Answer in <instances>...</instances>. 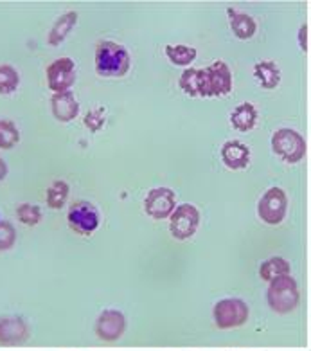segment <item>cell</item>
I'll use <instances>...</instances> for the list:
<instances>
[{
  "label": "cell",
  "instance_id": "d4e9b609",
  "mask_svg": "<svg viewBox=\"0 0 311 351\" xmlns=\"http://www.w3.org/2000/svg\"><path fill=\"white\" fill-rule=\"evenodd\" d=\"M16 218H18L24 226L36 227L42 221V209L34 204H20L16 207Z\"/></svg>",
  "mask_w": 311,
  "mask_h": 351
},
{
  "label": "cell",
  "instance_id": "5bb4252c",
  "mask_svg": "<svg viewBox=\"0 0 311 351\" xmlns=\"http://www.w3.org/2000/svg\"><path fill=\"white\" fill-rule=\"evenodd\" d=\"M221 162L232 171L245 169L250 164V148L241 141H227L221 146Z\"/></svg>",
  "mask_w": 311,
  "mask_h": 351
},
{
  "label": "cell",
  "instance_id": "e0dca14e",
  "mask_svg": "<svg viewBox=\"0 0 311 351\" xmlns=\"http://www.w3.org/2000/svg\"><path fill=\"white\" fill-rule=\"evenodd\" d=\"M76 24H77L76 11H67V13H63V15L54 22L51 31H49V36H47L49 45L58 47L60 44H63L65 38L71 34V31L76 27Z\"/></svg>",
  "mask_w": 311,
  "mask_h": 351
},
{
  "label": "cell",
  "instance_id": "d6986e66",
  "mask_svg": "<svg viewBox=\"0 0 311 351\" xmlns=\"http://www.w3.org/2000/svg\"><path fill=\"white\" fill-rule=\"evenodd\" d=\"M290 272H292V267L281 256H273L270 260L263 261L259 267V276L266 283H270L273 279L283 278V276H290Z\"/></svg>",
  "mask_w": 311,
  "mask_h": 351
},
{
  "label": "cell",
  "instance_id": "9a60e30c",
  "mask_svg": "<svg viewBox=\"0 0 311 351\" xmlns=\"http://www.w3.org/2000/svg\"><path fill=\"white\" fill-rule=\"evenodd\" d=\"M254 77L261 87L266 90H273L281 83V69L272 60H263L254 65Z\"/></svg>",
  "mask_w": 311,
  "mask_h": 351
},
{
  "label": "cell",
  "instance_id": "4fadbf2b",
  "mask_svg": "<svg viewBox=\"0 0 311 351\" xmlns=\"http://www.w3.org/2000/svg\"><path fill=\"white\" fill-rule=\"evenodd\" d=\"M51 110H53L54 119L60 123H71L79 114V101L71 90L56 92L51 97Z\"/></svg>",
  "mask_w": 311,
  "mask_h": 351
},
{
  "label": "cell",
  "instance_id": "cb8c5ba5",
  "mask_svg": "<svg viewBox=\"0 0 311 351\" xmlns=\"http://www.w3.org/2000/svg\"><path fill=\"white\" fill-rule=\"evenodd\" d=\"M178 87L182 88V92L189 97H198V90H200V77H198V69H186L178 80Z\"/></svg>",
  "mask_w": 311,
  "mask_h": 351
},
{
  "label": "cell",
  "instance_id": "f1b7e54d",
  "mask_svg": "<svg viewBox=\"0 0 311 351\" xmlns=\"http://www.w3.org/2000/svg\"><path fill=\"white\" fill-rule=\"evenodd\" d=\"M8 171H10V169H8V164H5V160L0 159V182H2L5 177H8Z\"/></svg>",
  "mask_w": 311,
  "mask_h": 351
},
{
  "label": "cell",
  "instance_id": "52a82bcc",
  "mask_svg": "<svg viewBox=\"0 0 311 351\" xmlns=\"http://www.w3.org/2000/svg\"><path fill=\"white\" fill-rule=\"evenodd\" d=\"M288 213V197L286 191L283 188L266 189L261 200L258 204V215L261 221H264L266 226H279L284 220Z\"/></svg>",
  "mask_w": 311,
  "mask_h": 351
},
{
  "label": "cell",
  "instance_id": "8fae6325",
  "mask_svg": "<svg viewBox=\"0 0 311 351\" xmlns=\"http://www.w3.org/2000/svg\"><path fill=\"white\" fill-rule=\"evenodd\" d=\"M126 317L119 310H105L96 321V335L101 341L115 342L125 335Z\"/></svg>",
  "mask_w": 311,
  "mask_h": 351
},
{
  "label": "cell",
  "instance_id": "ffe728a7",
  "mask_svg": "<svg viewBox=\"0 0 311 351\" xmlns=\"http://www.w3.org/2000/svg\"><path fill=\"white\" fill-rule=\"evenodd\" d=\"M164 53H166V58L173 63V65H177V67H189L195 60H197L198 51L191 45H166L164 49Z\"/></svg>",
  "mask_w": 311,
  "mask_h": 351
},
{
  "label": "cell",
  "instance_id": "9c48e42d",
  "mask_svg": "<svg viewBox=\"0 0 311 351\" xmlns=\"http://www.w3.org/2000/svg\"><path fill=\"white\" fill-rule=\"evenodd\" d=\"M49 88L56 94V92H67L76 83V63L74 60L63 56V58L54 60L49 63L47 71H45Z\"/></svg>",
  "mask_w": 311,
  "mask_h": 351
},
{
  "label": "cell",
  "instance_id": "ba28073f",
  "mask_svg": "<svg viewBox=\"0 0 311 351\" xmlns=\"http://www.w3.org/2000/svg\"><path fill=\"white\" fill-rule=\"evenodd\" d=\"M69 227L72 231L77 232L82 236H90L92 232L97 231V227L101 223L99 213L90 202H85V200H79V202H74L69 209L67 215Z\"/></svg>",
  "mask_w": 311,
  "mask_h": 351
},
{
  "label": "cell",
  "instance_id": "7a4b0ae2",
  "mask_svg": "<svg viewBox=\"0 0 311 351\" xmlns=\"http://www.w3.org/2000/svg\"><path fill=\"white\" fill-rule=\"evenodd\" d=\"M198 77H200L198 97H223L232 92V71L221 60L211 63L206 69H198Z\"/></svg>",
  "mask_w": 311,
  "mask_h": 351
},
{
  "label": "cell",
  "instance_id": "5b68a950",
  "mask_svg": "<svg viewBox=\"0 0 311 351\" xmlns=\"http://www.w3.org/2000/svg\"><path fill=\"white\" fill-rule=\"evenodd\" d=\"M249 304L245 303L243 299H221L214 304L212 310V317L214 324L220 330H232V328L243 326L245 322L249 321Z\"/></svg>",
  "mask_w": 311,
  "mask_h": 351
},
{
  "label": "cell",
  "instance_id": "7402d4cb",
  "mask_svg": "<svg viewBox=\"0 0 311 351\" xmlns=\"http://www.w3.org/2000/svg\"><path fill=\"white\" fill-rule=\"evenodd\" d=\"M20 143V130L11 119H0V149H11Z\"/></svg>",
  "mask_w": 311,
  "mask_h": 351
},
{
  "label": "cell",
  "instance_id": "7c38bea8",
  "mask_svg": "<svg viewBox=\"0 0 311 351\" xmlns=\"http://www.w3.org/2000/svg\"><path fill=\"white\" fill-rule=\"evenodd\" d=\"M29 339L27 322L16 315L0 317V346H20Z\"/></svg>",
  "mask_w": 311,
  "mask_h": 351
},
{
  "label": "cell",
  "instance_id": "6da1fadb",
  "mask_svg": "<svg viewBox=\"0 0 311 351\" xmlns=\"http://www.w3.org/2000/svg\"><path fill=\"white\" fill-rule=\"evenodd\" d=\"M132 67V58L125 45L105 40L96 49V73L103 77H123Z\"/></svg>",
  "mask_w": 311,
  "mask_h": 351
},
{
  "label": "cell",
  "instance_id": "83f0119b",
  "mask_svg": "<svg viewBox=\"0 0 311 351\" xmlns=\"http://www.w3.org/2000/svg\"><path fill=\"white\" fill-rule=\"evenodd\" d=\"M299 47L306 53L308 51V24H302L299 29Z\"/></svg>",
  "mask_w": 311,
  "mask_h": 351
},
{
  "label": "cell",
  "instance_id": "4316f807",
  "mask_svg": "<svg viewBox=\"0 0 311 351\" xmlns=\"http://www.w3.org/2000/svg\"><path fill=\"white\" fill-rule=\"evenodd\" d=\"M85 126L90 132H99L103 126H105V108L99 106V108H94L85 116Z\"/></svg>",
  "mask_w": 311,
  "mask_h": 351
},
{
  "label": "cell",
  "instance_id": "484cf974",
  "mask_svg": "<svg viewBox=\"0 0 311 351\" xmlns=\"http://www.w3.org/2000/svg\"><path fill=\"white\" fill-rule=\"evenodd\" d=\"M16 243V229L11 221L0 220V252L11 250Z\"/></svg>",
  "mask_w": 311,
  "mask_h": 351
},
{
  "label": "cell",
  "instance_id": "2e32d148",
  "mask_svg": "<svg viewBox=\"0 0 311 351\" xmlns=\"http://www.w3.org/2000/svg\"><path fill=\"white\" fill-rule=\"evenodd\" d=\"M227 15H229V22H230V29L232 33L238 36L240 40H250L258 31V24H256V20L252 19L247 13H241L238 10H232L229 8L227 10Z\"/></svg>",
  "mask_w": 311,
  "mask_h": 351
},
{
  "label": "cell",
  "instance_id": "3957f363",
  "mask_svg": "<svg viewBox=\"0 0 311 351\" xmlns=\"http://www.w3.org/2000/svg\"><path fill=\"white\" fill-rule=\"evenodd\" d=\"M266 301L269 306L275 313H290L299 306L301 301V293H299L297 281L290 276H283L270 281L269 290H266Z\"/></svg>",
  "mask_w": 311,
  "mask_h": 351
},
{
  "label": "cell",
  "instance_id": "ac0fdd59",
  "mask_svg": "<svg viewBox=\"0 0 311 351\" xmlns=\"http://www.w3.org/2000/svg\"><path fill=\"white\" fill-rule=\"evenodd\" d=\"M230 123L238 132H250L258 125V108L252 103H241L230 114Z\"/></svg>",
  "mask_w": 311,
  "mask_h": 351
},
{
  "label": "cell",
  "instance_id": "277c9868",
  "mask_svg": "<svg viewBox=\"0 0 311 351\" xmlns=\"http://www.w3.org/2000/svg\"><path fill=\"white\" fill-rule=\"evenodd\" d=\"M272 152L286 164H297L306 155V141L293 128H279L273 132Z\"/></svg>",
  "mask_w": 311,
  "mask_h": 351
},
{
  "label": "cell",
  "instance_id": "30bf717a",
  "mask_svg": "<svg viewBox=\"0 0 311 351\" xmlns=\"http://www.w3.org/2000/svg\"><path fill=\"white\" fill-rule=\"evenodd\" d=\"M177 207V195L169 188H153L144 198V211L153 220H166Z\"/></svg>",
  "mask_w": 311,
  "mask_h": 351
},
{
  "label": "cell",
  "instance_id": "44dd1931",
  "mask_svg": "<svg viewBox=\"0 0 311 351\" xmlns=\"http://www.w3.org/2000/svg\"><path fill=\"white\" fill-rule=\"evenodd\" d=\"M69 193H71V188H69V184L65 180H54L47 188V193H45L47 207H51V209H62L65 202H67Z\"/></svg>",
  "mask_w": 311,
  "mask_h": 351
},
{
  "label": "cell",
  "instance_id": "8992f818",
  "mask_svg": "<svg viewBox=\"0 0 311 351\" xmlns=\"http://www.w3.org/2000/svg\"><path fill=\"white\" fill-rule=\"evenodd\" d=\"M198 226H200V211L192 204L177 206L169 217V232L178 241L191 240L197 234Z\"/></svg>",
  "mask_w": 311,
  "mask_h": 351
},
{
  "label": "cell",
  "instance_id": "603a6c76",
  "mask_svg": "<svg viewBox=\"0 0 311 351\" xmlns=\"http://www.w3.org/2000/svg\"><path fill=\"white\" fill-rule=\"evenodd\" d=\"M20 85L18 71L11 65H0V94L8 96L13 94Z\"/></svg>",
  "mask_w": 311,
  "mask_h": 351
}]
</instances>
